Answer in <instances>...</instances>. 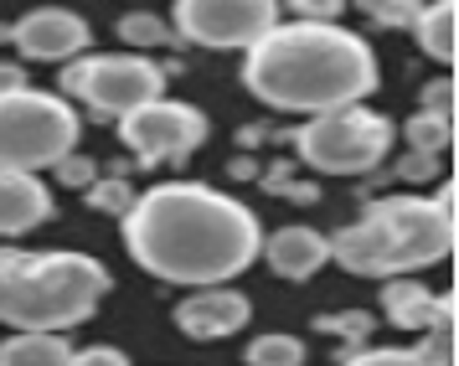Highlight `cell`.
Returning <instances> with one entry per match:
<instances>
[{
  "mask_svg": "<svg viewBox=\"0 0 459 366\" xmlns=\"http://www.w3.org/2000/svg\"><path fill=\"white\" fill-rule=\"evenodd\" d=\"M170 320L186 341H228L243 326H253V300L238 284L186 289V300L170 309Z\"/></svg>",
  "mask_w": 459,
  "mask_h": 366,
  "instance_id": "11",
  "label": "cell"
},
{
  "mask_svg": "<svg viewBox=\"0 0 459 366\" xmlns=\"http://www.w3.org/2000/svg\"><path fill=\"white\" fill-rule=\"evenodd\" d=\"M341 366H429V362L408 346H356L341 356Z\"/></svg>",
  "mask_w": 459,
  "mask_h": 366,
  "instance_id": "23",
  "label": "cell"
},
{
  "mask_svg": "<svg viewBox=\"0 0 459 366\" xmlns=\"http://www.w3.org/2000/svg\"><path fill=\"white\" fill-rule=\"evenodd\" d=\"M83 140V114L63 93L16 88L0 93V170H31L42 176L73 155Z\"/></svg>",
  "mask_w": 459,
  "mask_h": 366,
  "instance_id": "6",
  "label": "cell"
},
{
  "mask_svg": "<svg viewBox=\"0 0 459 366\" xmlns=\"http://www.w3.org/2000/svg\"><path fill=\"white\" fill-rule=\"evenodd\" d=\"M57 93L73 109L83 103L99 119H125L129 109L166 93V67L145 52H83V57L63 62Z\"/></svg>",
  "mask_w": 459,
  "mask_h": 366,
  "instance_id": "7",
  "label": "cell"
},
{
  "mask_svg": "<svg viewBox=\"0 0 459 366\" xmlns=\"http://www.w3.org/2000/svg\"><path fill=\"white\" fill-rule=\"evenodd\" d=\"M16 88H31L26 83V67L22 62H0V93H16Z\"/></svg>",
  "mask_w": 459,
  "mask_h": 366,
  "instance_id": "30",
  "label": "cell"
},
{
  "mask_svg": "<svg viewBox=\"0 0 459 366\" xmlns=\"http://www.w3.org/2000/svg\"><path fill=\"white\" fill-rule=\"evenodd\" d=\"M67 366H129V356L119 346H104V341H99V346H73V362Z\"/></svg>",
  "mask_w": 459,
  "mask_h": 366,
  "instance_id": "29",
  "label": "cell"
},
{
  "mask_svg": "<svg viewBox=\"0 0 459 366\" xmlns=\"http://www.w3.org/2000/svg\"><path fill=\"white\" fill-rule=\"evenodd\" d=\"M423 114L455 119V114H459V88H455V78H434L429 88H423Z\"/></svg>",
  "mask_w": 459,
  "mask_h": 366,
  "instance_id": "26",
  "label": "cell"
},
{
  "mask_svg": "<svg viewBox=\"0 0 459 366\" xmlns=\"http://www.w3.org/2000/svg\"><path fill=\"white\" fill-rule=\"evenodd\" d=\"M290 140L294 155L310 165L315 176L356 181V176H372L377 165L393 155L397 124L393 114H382L372 103H346V109H331V114H310Z\"/></svg>",
  "mask_w": 459,
  "mask_h": 366,
  "instance_id": "5",
  "label": "cell"
},
{
  "mask_svg": "<svg viewBox=\"0 0 459 366\" xmlns=\"http://www.w3.org/2000/svg\"><path fill=\"white\" fill-rule=\"evenodd\" d=\"M114 129H119V144L134 155V165H145V170L191 161L212 135L207 114H202L196 103L166 99V93L140 103V109H129L125 119H114Z\"/></svg>",
  "mask_w": 459,
  "mask_h": 366,
  "instance_id": "8",
  "label": "cell"
},
{
  "mask_svg": "<svg viewBox=\"0 0 459 366\" xmlns=\"http://www.w3.org/2000/svg\"><path fill=\"white\" fill-rule=\"evenodd\" d=\"M372 309H325V315H315V330L320 336H335V341H346V351H356V346H367L372 341Z\"/></svg>",
  "mask_w": 459,
  "mask_h": 366,
  "instance_id": "20",
  "label": "cell"
},
{
  "mask_svg": "<svg viewBox=\"0 0 459 366\" xmlns=\"http://www.w3.org/2000/svg\"><path fill=\"white\" fill-rule=\"evenodd\" d=\"M258 258H264L279 279L305 284V279H315L320 268L331 264V243H325V232H320V227L294 222V227H279V232H264Z\"/></svg>",
  "mask_w": 459,
  "mask_h": 366,
  "instance_id": "12",
  "label": "cell"
},
{
  "mask_svg": "<svg viewBox=\"0 0 459 366\" xmlns=\"http://www.w3.org/2000/svg\"><path fill=\"white\" fill-rule=\"evenodd\" d=\"M243 366H305V341L290 336V330H264V336L248 341Z\"/></svg>",
  "mask_w": 459,
  "mask_h": 366,
  "instance_id": "17",
  "label": "cell"
},
{
  "mask_svg": "<svg viewBox=\"0 0 459 366\" xmlns=\"http://www.w3.org/2000/svg\"><path fill=\"white\" fill-rule=\"evenodd\" d=\"M356 11L372 26H382V31H413L423 0H356Z\"/></svg>",
  "mask_w": 459,
  "mask_h": 366,
  "instance_id": "21",
  "label": "cell"
},
{
  "mask_svg": "<svg viewBox=\"0 0 459 366\" xmlns=\"http://www.w3.org/2000/svg\"><path fill=\"white\" fill-rule=\"evenodd\" d=\"M114 31L129 41V47H166V41H176V31H170V21L160 16V11H119V21H114Z\"/></svg>",
  "mask_w": 459,
  "mask_h": 366,
  "instance_id": "18",
  "label": "cell"
},
{
  "mask_svg": "<svg viewBox=\"0 0 459 366\" xmlns=\"http://www.w3.org/2000/svg\"><path fill=\"white\" fill-rule=\"evenodd\" d=\"M5 41L26 62H57L63 67V62L83 57L93 47V26L73 5H37V11H26V16H16L5 26Z\"/></svg>",
  "mask_w": 459,
  "mask_h": 366,
  "instance_id": "10",
  "label": "cell"
},
{
  "mask_svg": "<svg viewBox=\"0 0 459 366\" xmlns=\"http://www.w3.org/2000/svg\"><path fill=\"white\" fill-rule=\"evenodd\" d=\"M238 83L264 109L310 119L346 103H367L382 83V62L372 41L341 21H279L243 52Z\"/></svg>",
  "mask_w": 459,
  "mask_h": 366,
  "instance_id": "2",
  "label": "cell"
},
{
  "mask_svg": "<svg viewBox=\"0 0 459 366\" xmlns=\"http://www.w3.org/2000/svg\"><path fill=\"white\" fill-rule=\"evenodd\" d=\"M393 170H397V181L423 186V181H434V176H438V155H418V150H408V155L393 165Z\"/></svg>",
  "mask_w": 459,
  "mask_h": 366,
  "instance_id": "28",
  "label": "cell"
},
{
  "mask_svg": "<svg viewBox=\"0 0 459 366\" xmlns=\"http://www.w3.org/2000/svg\"><path fill=\"white\" fill-rule=\"evenodd\" d=\"M129 202H134V186L125 176H99V181L88 186V206L104 212V217H125Z\"/></svg>",
  "mask_w": 459,
  "mask_h": 366,
  "instance_id": "22",
  "label": "cell"
},
{
  "mask_svg": "<svg viewBox=\"0 0 459 366\" xmlns=\"http://www.w3.org/2000/svg\"><path fill=\"white\" fill-rule=\"evenodd\" d=\"M279 5H290L294 21H341L346 11V0H279Z\"/></svg>",
  "mask_w": 459,
  "mask_h": 366,
  "instance_id": "27",
  "label": "cell"
},
{
  "mask_svg": "<svg viewBox=\"0 0 459 366\" xmlns=\"http://www.w3.org/2000/svg\"><path fill=\"white\" fill-rule=\"evenodd\" d=\"M418 356L429 366H455L459 346H455V326H434V330H423V341H418Z\"/></svg>",
  "mask_w": 459,
  "mask_h": 366,
  "instance_id": "25",
  "label": "cell"
},
{
  "mask_svg": "<svg viewBox=\"0 0 459 366\" xmlns=\"http://www.w3.org/2000/svg\"><path fill=\"white\" fill-rule=\"evenodd\" d=\"M403 140H408V150H418V155H444V150L455 144V119H438V114H423V109H418L413 119L403 124Z\"/></svg>",
  "mask_w": 459,
  "mask_h": 366,
  "instance_id": "19",
  "label": "cell"
},
{
  "mask_svg": "<svg viewBox=\"0 0 459 366\" xmlns=\"http://www.w3.org/2000/svg\"><path fill=\"white\" fill-rule=\"evenodd\" d=\"M73 341L57 330H11L0 341V366H67Z\"/></svg>",
  "mask_w": 459,
  "mask_h": 366,
  "instance_id": "16",
  "label": "cell"
},
{
  "mask_svg": "<svg viewBox=\"0 0 459 366\" xmlns=\"http://www.w3.org/2000/svg\"><path fill=\"white\" fill-rule=\"evenodd\" d=\"M119 227L129 258L150 279L176 289L232 284L258 264L264 248L258 212L207 181H160L150 191H134Z\"/></svg>",
  "mask_w": 459,
  "mask_h": 366,
  "instance_id": "1",
  "label": "cell"
},
{
  "mask_svg": "<svg viewBox=\"0 0 459 366\" xmlns=\"http://www.w3.org/2000/svg\"><path fill=\"white\" fill-rule=\"evenodd\" d=\"M346 5H351V0H346Z\"/></svg>",
  "mask_w": 459,
  "mask_h": 366,
  "instance_id": "31",
  "label": "cell"
},
{
  "mask_svg": "<svg viewBox=\"0 0 459 366\" xmlns=\"http://www.w3.org/2000/svg\"><path fill=\"white\" fill-rule=\"evenodd\" d=\"M52 176H57L63 186H73V191H88V186L99 181V161L83 155V150H73V155H63V161L52 165Z\"/></svg>",
  "mask_w": 459,
  "mask_h": 366,
  "instance_id": "24",
  "label": "cell"
},
{
  "mask_svg": "<svg viewBox=\"0 0 459 366\" xmlns=\"http://www.w3.org/2000/svg\"><path fill=\"white\" fill-rule=\"evenodd\" d=\"M57 217V196L31 170H0V238H26Z\"/></svg>",
  "mask_w": 459,
  "mask_h": 366,
  "instance_id": "13",
  "label": "cell"
},
{
  "mask_svg": "<svg viewBox=\"0 0 459 366\" xmlns=\"http://www.w3.org/2000/svg\"><path fill=\"white\" fill-rule=\"evenodd\" d=\"M382 315L397 330H434V326H455V294H434L418 279H382Z\"/></svg>",
  "mask_w": 459,
  "mask_h": 366,
  "instance_id": "14",
  "label": "cell"
},
{
  "mask_svg": "<svg viewBox=\"0 0 459 366\" xmlns=\"http://www.w3.org/2000/svg\"><path fill=\"white\" fill-rule=\"evenodd\" d=\"M279 0H176L170 31L207 52H248L269 26H279Z\"/></svg>",
  "mask_w": 459,
  "mask_h": 366,
  "instance_id": "9",
  "label": "cell"
},
{
  "mask_svg": "<svg viewBox=\"0 0 459 366\" xmlns=\"http://www.w3.org/2000/svg\"><path fill=\"white\" fill-rule=\"evenodd\" d=\"M413 37L429 62L455 67L459 62V5L455 0H423V11L413 21Z\"/></svg>",
  "mask_w": 459,
  "mask_h": 366,
  "instance_id": "15",
  "label": "cell"
},
{
  "mask_svg": "<svg viewBox=\"0 0 459 366\" xmlns=\"http://www.w3.org/2000/svg\"><path fill=\"white\" fill-rule=\"evenodd\" d=\"M114 289L108 264L73 248H0V326L11 330H57L67 336L99 315Z\"/></svg>",
  "mask_w": 459,
  "mask_h": 366,
  "instance_id": "4",
  "label": "cell"
},
{
  "mask_svg": "<svg viewBox=\"0 0 459 366\" xmlns=\"http://www.w3.org/2000/svg\"><path fill=\"white\" fill-rule=\"evenodd\" d=\"M455 202L459 186L438 181L434 196H377L341 232H325L331 264L356 279H413L455 253Z\"/></svg>",
  "mask_w": 459,
  "mask_h": 366,
  "instance_id": "3",
  "label": "cell"
}]
</instances>
